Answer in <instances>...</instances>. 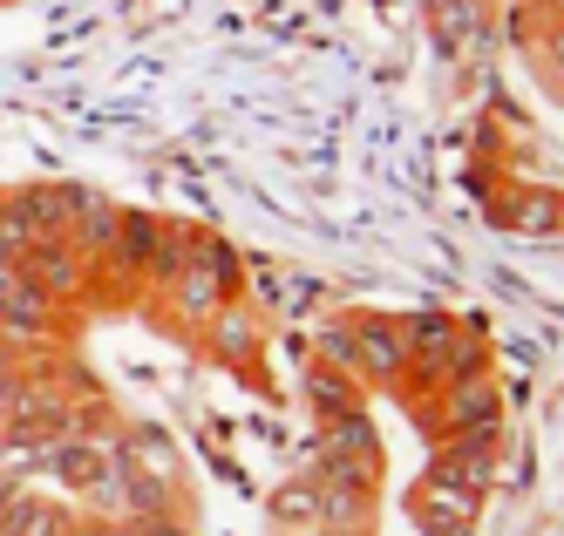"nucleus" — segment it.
Returning <instances> with one entry per match:
<instances>
[{
  "label": "nucleus",
  "mask_w": 564,
  "mask_h": 536,
  "mask_svg": "<svg viewBox=\"0 0 564 536\" xmlns=\"http://www.w3.org/2000/svg\"><path fill=\"white\" fill-rule=\"evenodd\" d=\"M42 462H48V469H55V475H62L68 489H96V482H102V469H109L116 456H102L96 441H55Z\"/></svg>",
  "instance_id": "423d86ee"
},
{
  "label": "nucleus",
  "mask_w": 564,
  "mask_h": 536,
  "mask_svg": "<svg viewBox=\"0 0 564 536\" xmlns=\"http://www.w3.org/2000/svg\"><path fill=\"white\" fill-rule=\"evenodd\" d=\"M156 252H164V225H156V218H123V225H116V252H109L116 272H150Z\"/></svg>",
  "instance_id": "20e7f679"
},
{
  "label": "nucleus",
  "mask_w": 564,
  "mask_h": 536,
  "mask_svg": "<svg viewBox=\"0 0 564 536\" xmlns=\"http://www.w3.org/2000/svg\"><path fill=\"white\" fill-rule=\"evenodd\" d=\"M490 475H497V441H490V435H469V441H456V448H442L429 489H456L463 503H476L482 489H490Z\"/></svg>",
  "instance_id": "7ed1b4c3"
},
{
  "label": "nucleus",
  "mask_w": 564,
  "mask_h": 536,
  "mask_svg": "<svg viewBox=\"0 0 564 536\" xmlns=\"http://www.w3.org/2000/svg\"><path fill=\"white\" fill-rule=\"evenodd\" d=\"M184 272L171 278L177 285V306H191V313H212L218 299H225V285H231V252L218 238H184Z\"/></svg>",
  "instance_id": "f03ea898"
},
{
  "label": "nucleus",
  "mask_w": 564,
  "mask_h": 536,
  "mask_svg": "<svg viewBox=\"0 0 564 536\" xmlns=\"http://www.w3.org/2000/svg\"><path fill=\"white\" fill-rule=\"evenodd\" d=\"M272 516L279 523H319L327 516V489H286V496L272 503Z\"/></svg>",
  "instance_id": "6e6552de"
},
{
  "label": "nucleus",
  "mask_w": 564,
  "mask_h": 536,
  "mask_svg": "<svg viewBox=\"0 0 564 536\" xmlns=\"http://www.w3.org/2000/svg\"><path fill=\"white\" fill-rule=\"evenodd\" d=\"M0 536H75V523L42 503V496H8V510H0Z\"/></svg>",
  "instance_id": "39448f33"
},
{
  "label": "nucleus",
  "mask_w": 564,
  "mask_h": 536,
  "mask_svg": "<svg viewBox=\"0 0 564 536\" xmlns=\"http://www.w3.org/2000/svg\"><path fill=\"white\" fill-rule=\"evenodd\" d=\"M313 401H319V407H334V415H354V394H347L340 374H313Z\"/></svg>",
  "instance_id": "9d476101"
},
{
  "label": "nucleus",
  "mask_w": 564,
  "mask_h": 536,
  "mask_svg": "<svg viewBox=\"0 0 564 536\" xmlns=\"http://www.w3.org/2000/svg\"><path fill=\"white\" fill-rule=\"evenodd\" d=\"M449 422H456V428H476V435H490V428H497V381H463L456 401H449Z\"/></svg>",
  "instance_id": "0eeeda50"
},
{
  "label": "nucleus",
  "mask_w": 564,
  "mask_h": 536,
  "mask_svg": "<svg viewBox=\"0 0 564 536\" xmlns=\"http://www.w3.org/2000/svg\"><path fill=\"white\" fill-rule=\"evenodd\" d=\"M409 347H422V353H449V340H456V326L449 319H415L409 333H401Z\"/></svg>",
  "instance_id": "1a4fd4ad"
},
{
  "label": "nucleus",
  "mask_w": 564,
  "mask_h": 536,
  "mask_svg": "<svg viewBox=\"0 0 564 536\" xmlns=\"http://www.w3.org/2000/svg\"><path fill=\"white\" fill-rule=\"evenodd\" d=\"M557 68H564V34H557Z\"/></svg>",
  "instance_id": "9b49d317"
},
{
  "label": "nucleus",
  "mask_w": 564,
  "mask_h": 536,
  "mask_svg": "<svg viewBox=\"0 0 564 536\" xmlns=\"http://www.w3.org/2000/svg\"><path fill=\"white\" fill-rule=\"evenodd\" d=\"M327 353L340 367H354V374L368 381H388L409 367V340H401V326H347V333H327Z\"/></svg>",
  "instance_id": "f257e3e1"
}]
</instances>
